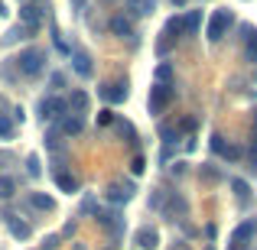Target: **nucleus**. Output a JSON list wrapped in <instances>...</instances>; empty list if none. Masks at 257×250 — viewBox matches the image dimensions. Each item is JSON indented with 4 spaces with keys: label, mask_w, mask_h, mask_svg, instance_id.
I'll use <instances>...</instances> for the list:
<instances>
[{
    "label": "nucleus",
    "mask_w": 257,
    "mask_h": 250,
    "mask_svg": "<svg viewBox=\"0 0 257 250\" xmlns=\"http://www.w3.org/2000/svg\"><path fill=\"white\" fill-rule=\"evenodd\" d=\"M43 65H46V52L43 49H26V52H20V59H17V69L23 72V75H39Z\"/></svg>",
    "instance_id": "nucleus-1"
},
{
    "label": "nucleus",
    "mask_w": 257,
    "mask_h": 250,
    "mask_svg": "<svg viewBox=\"0 0 257 250\" xmlns=\"http://www.w3.org/2000/svg\"><path fill=\"white\" fill-rule=\"evenodd\" d=\"M173 98H176L173 85H153L150 88V114H163L173 104Z\"/></svg>",
    "instance_id": "nucleus-2"
},
{
    "label": "nucleus",
    "mask_w": 257,
    "mask_h": 250,
    "mask_svg": "<svg viewBox=\"0 0 257 250\" xmlns=\"http://www.w3.org/2000/svg\"><path fill=\"white\" fill-rule=\"evenodd\" d=\"M234 23L231 10H215L212 20H208V43H218V39H225V30Z\"/></svg>",
    "instance_id": "nucleus-3"
},
{
    "label": "nucleus",
    "mask_w": 257,
    "mask_h": 250,
    "mask_svg": "<svg viewBox=\"0 0 257 250\" xmlns=\"http://www.w3.org/2000/svg\"><path fill=\"white\" fill-rule=\"evenodd\" d=\"M65 98H59V94H49V98L39 101V117L43 120H62L65 117Z\"/></svg>",
    "instance_id": "nucleus-4"
},
{
    "label": "nucleus",
    "mask_w": 257,
    "mask_h": 250,
    "mask_svg": "<svg viewBox=\"0 0 257 250\" xmlns=\"http://www.w3.org/2000/svg\"><path fill=\"white\" fill-rule=\"evenodd\" d=\"M98 94L107 101V104H124L127 101V82L124 78H120V82H107V85L98 88Z\"/></svg>",
    "instance_id": "nucleus-5"
},
{
    "label": "nucleus",
    "mask_w": 257,
    "mask_h": 250,
    "mask_svg": "<svg viewBox=\"0 0 257 250\" xmlns=\"http://www.w3.org/2000/svg\"><path fill=\"white\" fill-rule=\"evenodd\" d=\"M20 20H23V26L30 33H36L39 23H43V10H39L36 4H23V7H20Z\"/></svg>",
    "instance_id": "nucleus-6"
},
{
    "label": "nucleus",
    "mask_w": 257,
    "mask_h": 250,
    "mask_svg": "<svg viewBox=\"0 0 257 250\" xmlns=\"http://www.w3.org/2000/svg\"><path fill=\"white\" fill-rule=\"evenodd\" d=\"M72 69H75V75H82V78H91L94 75V65H91V56L82 49H75L72 52Z\"/></svg>",
    "instance_id": "nucleus-7"
},
{
    "label": "nucleus",
    "mask_w": 257,
    "mask_h": 250,
    "mask_svg": "<svg viewBox=\"0 0 257 250\" xmlns=\"http://www.w3.org/2000/svg\"><path fill=\"white\" fill-rule=\"evenodd\" d=\"M254 221H244V224H238L234 227V234H231V250H244V244L254 237Z\"/></svg>",
    "instance_id": "nucleus-8"
},
{
    "label": "nucleus",
    "mask_w": 257,
    "mask_h": 250,
    "mask_svg": "<svg viewBox=\"0 0 257 250\" xmlns=\"http://www.w3.org/2000/svg\"><path fill=\"white\" fill-rule=\"evenodd\" d=\"M131 198H134V182H114V185L107 188V201H114V205L131 201Z\"/></svg>",
    "instance_id": "nucleus-9"
},
{
    "label": "nucleus",
    "mask_w": 257,
    "mask_h": 250,
    "mask_svg": "<svg viewBox=\"0 0 257 250\" xmlns=\"http://www.w3.org/2000/svg\"><path fill=\"white\" fill-rule=\"evenodd\" d=\"M137 247L157 250L160 247V231H157V227H140V231H137Z\"/></svg>",
    "instance_id": "nucleus-10"
},
{
    "label": "nucleus",
    "mask_w": 257,
    "mask_h": 250,
    "mask_svg": "<svg viewBox=\"0 0 257 250\" xmlns=\"http://www.w3.org/2000/svg\"><path fill=\"white\" fill-rule=\"evenodd\" d=\"M65 107H69L75 117H82V114L88 111V94H85V91H72V98L65 101Z\"/></svg>",
    "instance_id": "nucleus-11"
},
{
    "label": "nucleus",
    "mask_w": 257,
    "mask_h": 250,
    "mask_svg": "<svg viewBox=\"0 0 257 250\" xmlns=\"http://www.w3.org/2000/svg\"><path fill=\"white\" fill-rule=\"evenodd\" d=\"M56 185L62 188V192H69V195L78 192V179H75V175H69V172H62V169H56Z\"/></svg>",
    "instance_id": "nucleus-12"
},
{
    "label": "nucleus",
    "mask_w": 257,
    "mask_h": 250,
    "mask_svg": "<svg viewBox=\"0 0 257 250\" xmlns=\"http://www.w3.org/2000/svg\"><path fill=\"white\" fill-rule=\"evenodd\" d=\"M30 205L39 208V211H52V208H56V198H52V195H43V192H30Z\"/></svg>",
    "instance_id": "nucleus-13"
},
{
    "label": "nucleus",
    "mask_w": 257,
    "mask_h": 250,
    "mask_svg": "<svg viewBox=\"0 0 257 250\" xmlns=\"http://www.w3.org/2000/svg\"><path fill=\"white\" fill-rule=\"evenodd\" d=\"M199 20H202V13H199V10L182 13V33H186V36H195V30H199Z\"/></svg>",
    "instance_id": "nucleus-14"
},
{
    "label": "nucleus",
    "mask_w": 257,
    "mask_h": 250,
    "mask_svg": "<svg viewBox=\"0 0 257 250\" xmlns=\"http://www.w3.org/2000/svg\"><path fill=\"white\" fill-rule=\"evenodd\" d=\"M82 127H85V120L72 114V117H62V124H59V130H62V133H69V137H75V133H82Z\"/></svg>",
    "instance_id": "nucleus-15"
},
{
    "label": "nucleus",
    "mask_w": 257,
    "mask_h": 250,
    "mask_svg": "<svg viewBox=\"0 0 257 250\" xmlns=\"http://www.w3.org/2000/svg\"><path fill=\"white\" fill-rule=\"evenodd\" d=\"M111 33H114V36H131V33H134L131 20H127V17H111Z\"/></svg>",
    "instance_id": "nucleus-16"
},
{
    "label": "nucleus",
    "mask_w": 257,
    "mask_h": 250,
    "mask_svg": "<svg viewBox=\"0 0 257 250\" xmlns=\"http://www.w3.org/2000/svg\"><path fill=\"white\" fill-rule=\"evenodd\" d=\"M10 231H13V237H20V240H26L30 237V224H26V221H17V218H10Z\"/></svg>",
    "instance_id": "nucleus-17"
},
{
    "label": "nucleus",
    "mask_w": 257,
    "mask_h": 250,
    "mask_svg": "<svg viewBox=\"0 0 257 250\" xmlns=\"http://www.w3.org/2000/svg\"><path fill=\"white\" fill-rule=\"evenodd\" d=\"M244 56H247V62H257V30L247 33V46H244Z\"/></svg>",
    "instance_id": "nucleus-18"
},
{
    "label": "nucleus",
    "mask_w": 257,
    "mask_h": 250,
    "mask_svg": "<svg viewBox=\"0 0 257 250\" xmlns=\"http://www.w3.org/2000/svg\"><path fill=\"white\" fill-rule=\"evenodd\" d=\"M13 192H17V182H13V175H0V198H10Z\"/></svg>",
    "instance_id": "nucleus-19"
},
{
    "label": "nucleus",
    "mask_w": 257,
    "mask_h": 250,
    "mask_svg": "<svg viewBox=\"0 0 257 250\" xmlns=\"http://www.w3.org/2000/svg\"><path fill=\"white\" fill-rule=\"evenodd\" d=\"M13 133H17V127H13V120L0 114V140H13Z\"/></svg>",
    "instance_id": "nucleus-20"
},
{
    "label": "nucleus",
    "mask_w": 257,
    "mask_h": 250,
    "mask_svg": "<svg viewBox=\"0 0 257 250\" xmlns=\"http://www.w3.org/2000/svg\"><path fill=\"white\" fill-rule=\"evenodd\" d=\"M170 78H173V65H157V85H170Z\"/></svg>",
    "instance_id": "nucleus-21"
},
{
    "label": "nucleus",
    "mask_w": 257,
    "mask_h": 250,
    "mask_svg": "<svg viewBox=\"0 0 257 250\" xmlns=\"http://www.w3.org/2000/svg\"><path fill=\"white\" fill-rule=\"evenodd\" d=\"M26 36H33V33H30V30H26V26H23V23H20V26H13V30H10V33H7V43H13V39H26Z\"/></svg>",
    "instance_id": "nucleus-22"
},
{
    "label": "nucleus",
    "mask_w": 257,
    "mask_h": 250,
    "mask_svg": "<svg viewBox=\"0 0 257 250\" xmlns=\"http://www.w3.org/2000/svg\"><path fill=\"white\" fill-rule=\"evenodd\" d=\"M231 188H234V195H238L241 201L247 198V192H251V188H247V182L244 179H231Z\"/></svg>",
    "instance_id": "nucleus-23"
},
{
    "label": "nucleus",
    "mask_w": 257,
    "mask_h": 250,
    "mask_svg": "<svg viewBox=\"0 0 257 250\" xmlns=\"http://www.w3.org/2000/svg\"><path fill=\"white\" fill-rule=\"evenodd\" d=\"M221 156H225V159H231V163H234V159H241V156H244V150H241V146H231V143H228Z\"/></svg>",
    "instance_id": "nucleus-24"
},
{
    "label": "nucleus",
    "mask_w": 257,
    "mask_h": 250,
    "mask_svg": "<svg viewBox=\"0 0 257 250\" xmlns=\"http://www.w3.org/2000/svg\"><path fill=\"white\" fill-rule=\"evenodd\" d=\"M26 169H30V175H39V172H43V166H39V156H26Z\"/></svg>",
    "instance_id": "nucleus-25"
},
{
    "label": "nucleus",
    "mask_w": 257,
    "mask_h": 250,
    "mask_svg": "<svg viewBox=\"0 0 257 250\" xmlns=\"http://www.w3.org/2000/svg\"><path fill=\"white\" fill-rule=\"evenodd\" d=\"M157 10V0H140V17H150Z\"/></svg>",
    "instance_id": "nucleus-26"
},
{
    "label": "nucleus",
    "mask_w": 257,
    "mask_h": 250,
    "mask_svg": "<svg viewBox=\"0 0 257 250\" xmlns=\"http://www.w3.org/2000/svg\"><path fill=\"white\" fill-rule=\"evenodd\" d=\"M212 150L221 156V153H225V137H218V133H215V137H212Z\"/></svg>",
    "instance_id": "nucleus-27"
},
{
    "label": "nucleus",
    "mask_w": 257,
    "mask_h": 250,
    "mask_svg": "<svg viewBox=\"0 0 257 250\" xmlns=\"http://www.w3.org/2000/svg\"><path fill=\"white\" fill-rule=\"evenodd\" d=\"M46 146H49V150H59V146H62V140H59V133H49V137H46Z\"/></svg>",
    "instance_id": "nucleus-28"
},
{
    "label": "nucleus",
    "mask_w": 257,
    "mask_h": 250,
    "mask_svg": "<svg viewBox=\"0 0 257 250\" xmlns=\"http://www.w3.org/2000/svg\"><path fill=\"white\" fill-rule=\"evenodd\" d=\"M131 169H134V172H144V169H147V159H144V156H134Z\"/></svg>",
    "instance_id": "nucleus-29"
},
{
    "label": "nucleus",
    "mask_w": 257,
    "mask_h": 250,
    "mask_svg": "<svg viewBox=\"0 0 257 250\" xmlns=\"http://www.w3.org/2000/svg\"><path fill=\"white\" fill-rule=\"evenodd\" d=\"M56 247H59V237H56V234H49V237L43 240V250H56Z\"/></svg>",
    "instance_id": "nucleus-30"
},
{
    "label": "nucleus",
    "mask_w": 257,
    "mask_h": 250,
    "mask_svg": "<svg viewBox=\"0 0 257 250\" xmlns=\"http://www.w3.org/2000/svg\"><path fill=\"white\" fill-rule=\"evenodd\" d=\"M127 13H131V17H140V0H127Z\"/></svg>",
    "instance_id": "nucleus-31"
},
{
    "label": "nucleus",
    "mask_w": 257,
    "mask_h": 250,
    "mask_svg": "<svg viewBox=\"0 0 257 250\" xmlns=\"http://www.w3.org/2000/svg\"><path fill=\"white\" fill-rule=\"evenodd\" d=\"M202 175H205V179H208V182H218V172H215V169H212V166H205V169H202Z\"/></svg>",
    "instance_id": "nucleus-32"
},
{
    "label": "nucleus",
    "mask_w": 257,
    "mask_h": 250,
    "mask_svg": "<svg viewBox=\"0 0 257 250\" xmlns=\"http://www.w3.org/2000/svg\"><path fill=\"white\" fill-rule=\"evenodd\" d=\"M111 120H114L111 111H101V114H98V124H111Z\"/></svg>",
    "instance_id": "nucleus-33"
},
{
    "label": "nucleus",
    "mask_w": 257,
    "mask_h": 250,
    "mask_svg": "<svg viewBox=\"0 0 257 250\" xmlns=\"http://www.w3.org/2000/svg\"><path fill=\"white\" fill-rule=\"evenodd\" d=\"M65 85V75H59V72H56V75H52V88H62Z\"/></svg>",
    "instance_id": "nucleus-34"
},
{
    "label": "nucleus",
    "mask_w": 257,
    "mask_h": 250,
    "mask_svg": "<svg viewBox=\"0 0 257 250\" xmlns=\"http://www.w3.org/2000/svg\"><path fill=\"white\" fill-rule=\"evenodd\" d=\"M85 4H88V0H72V10L82 13V10H85Z\"/></svg>",
    "instance_id": "nucleus-35"
},
{
    "label": "nucleus",
    "mask_w": 257,
    "mask_h": 250,
    "mask_svg": "<svg viewBox=\"0 0 257 250\" xmlns=\"http://www.w3.org/2000/svg\"><path fill=\"white\" fill-rule=\"evenodd\" d=\"M182 130H195V117H186V120H182Z\"/></svg>",
    "instance_id": "nucleus-36"
},
{
    "label": "nucleus",
    "mask_w": 257,
    "mask_h": 250,
    "mask_svg": "<svg viewBox=\"0 0 257 250\" xmlns=\"http://www.w3.org/2000/svg\"><path fill=\"white\" fill-rule=\"evenodd\" d=\"M247 159H251V169H254V166H257V143L251 146V153H247Z\"/></svg>",
    "instance_id": "nucleus-37"
},
{
    "label": "nucleus",
    "mask_w": 257,
    "mask_h": 250,
    "mask_svg": "<svg viewBox=\"0 0 257 250\" xmlns=\"http://www.w3.org/2000/svg\"><path fill=\"white\" fill-rule=\"evenodd\" d=\"M254 124H257V111H254ZM254 143H257V133H254Z\"/></svg>",
    "instance_id": "nucleus-38"
},
{
    "label": "nucleus",
    "mask_w": 257,
    "mask_h": 250,
    "mask_svg": "<svg viewBox=\"0 0 257 250\" xmlns=\"http://www.w3.org/2000/svg\"><path fill=\"white\" fill-rule=\"evenodd\" d=\"M75 250H85V247H82V244H75Z\"/></svg>",
    "instance_id": "nucleus-39"
},
{
    "label": "nucleus",
    "mask_w": 257,
    "mask_h": 250,
    "mask_svg": "<svg viewBox=\"0 0 257 250\" xmlns=\"http://www.w3.org/2000/svg\"><path fill=\"white\" fill-rule=\"evenodd\" d=\"M107 250H111V247H107Z\"/></svg>",
    "instance_id": "nucleus-40"
},
{
    "label": "nucleus",
    "mask_w": 257,
    "mask_h": 250,
    "mask_svg": "<svg viewBox=\"0 0 257 250\" xmlns=\"http://www.w3.org/2000/svg\"><path fill=\"white\" fill-rule=\"evenodd\" d=\"M254 231H257V227H254Z\"/></svg>",
    "instance_id": "nucleus-41"
}]
</instances>
